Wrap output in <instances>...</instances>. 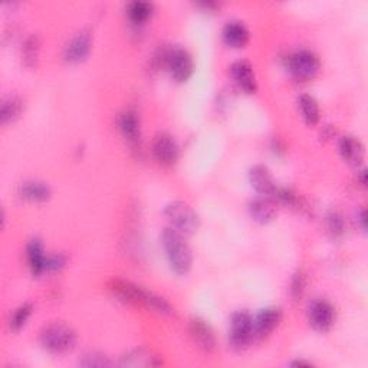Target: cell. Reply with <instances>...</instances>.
<instances>
[{
    "label": "cell",
    "mask_w": 368,
    "mask_h": 368,
    "mask_svg": "<svg viewBox=\"0 0 368 368\" xmlns=\"http://www.w3.org/2000/svg\"><path fill=\"white\" fill-rule=\"evenodd\" d=\"M161 242L170 266L176 273L186 275L193 265V254L186 236L173 228H167L161 235Z\"/></svg>",
    "instance_id": "cell-2"
},
{
    "label": "cell",
    "mask_w": 368,
    "mask_h": 368,
    "mask_svg": "<svg viewBox=\"0 0 368 368\" xmlns=\"http://www.w3.org/2000/svg\"><path fill=\"white\" fill-rule=\"evenodd\" d=\"M282 313L279 308H266L253 318V332L254 336H266L269 335L280 322Z\"/></svg>",
    "instance_id": "cell-15"
},
{
    "label": "cell",
    "mask_w": 368,
    "mask_h": 368,
    "mask_svg": "<svg viewBox=\"0 0 368 368\" xmlns=\"http://www.w3.org/2000/svg\"><path fill=\"white\" fill-rule=\"evenodd\" d=\"M157 357H154L151 353L143 350V348H138L134 350L128 354H125L121 360V365H127V367H153L157 365L158 362L156 361Z\"/></svg>",
    "instance_id": "cell-23"
},
{
    "label": "cell",
    "mask_w": 368,
    "mask_h": 368,
    "mask_svg": "<svg viewBox=\"0 0 368 368\" xmlns=\"http://www.w3.org/2000/svg\"><path fill=\"white\" fill-rule=\"evenodd\" d=\"M249 182L252 187L261 196H272L278 184L265 165H254L249 172Z\"/></svg>",
    "instance_id": "cell-17"
},
{
    "label": "cell",
    "mask_w": 368,
    "mask_h": 368,
    "mask_svg": "<svg viewBox=\"0 0 368 368\" xmlns=\"http://www.w3.org/2000/svg\"><path fill=\"white\" fill-rule=\"evenodd\" d=\"M67 258L61 253H55V254H48V261H46V272H55L60 271L65 266Z\"/></svg>",
    "instance_id": "cell-30"
},
{
    "label": "cell",
    "mask_w": 368,
    "mask_h": 368,
    "mask_svg": "<svg viewBox=\"0 0 368 368\" xmlns=\"http://www.w3.org/2000/svg\"><path fill=\"white\" fill-rule=\"evenodd\" d=\"M23 111V102L19 97H8L0 108V121L4 125L16 121Z\"/></svg>",
    "instance_id": "cell-22"
},
{
    "label": "cell",
    "mask_w": 368,
    "mask_h": 368,
    "mask_svg": "<svg viewBox=\"0 0 368 368\" xmlns=\"http://www.w3.org/2000/svg\"><path fill=\"white\" fill-rule=\"evenodd\" d=\"M39 52H41V41L36 35H32L25 41L22 56H23V62L27 68H35L38 65Z\"/></svg>",
    "instance_id": "cell-25"
},
{
    "label": "cell",
    "mask_w": 368,
    "mask_h": 368,
    "mask_svg": "<svg viewBox=\"0 0 368 368\" xmlns=\"http://www.w3.org/2000/svg\"><path fill=\"white\" fill-rule=\"evenodd\" d=\"M231 75L238 87L246 94H254L258 90V81L254 75L253 67L249 61L240 60L232 64Z\"/></svg>",
    "instance_id": "cell-11"
},
{
    "label": "cell",
    "mask_w": 368,
    "mask_h": 368,
    "mask_svg": "<svg viewBox=\"0 0 368 368\" xmlns=\"http://www.w3.org/2000/svg\"><path fill=\"white\" fill-rule=\"evenodd\" d=\"M309 324L314 329L320 332H327L331 329L335 321V311L334 306L325 299H315L309 305L308 309Z\"/></svg>",
    "instance_id": "cell-9"
},
{
    "label": "cell",
    "mask_w": 368,
    "mask_h": 368,
    "mask_svg": "<svg viewBox=\"0 0 368 368\" xmlns=\"http://www.w3.org/2000/svg\"><path fill=\"white\" fill-rule=\"evenodd\" d=\"M81 365H83V367H108V365H111V361L100 353H90V354L83 355Z\"/></svg>",
    "instance_id": "cell-28"
},
{
    "label": "cell",
    "mask_w": 368,
    "mask_h": 368,
    "mask_svg": "<svg viewBox=\"0 0 368 368\" xmlns=\"http://www.w3.org/2000/svg\"><path fill=\"white\" fill-rule=\"evenodd\" d=\"M39 341L42 347L52 354H65L74 350L76 332L64 322H52L42 329Z\"/></svg>",
    "instance_id": "cell-3"
},
{
    "label": "cell",
    "mask_w": 368,
    "mask_h": 368,
    "mask_svg": "<svg viewBox=\"0 0 368 368\" xmlns=\"http://www.w3.org/2000/svg\"><path fill=\"white\" fill-rule=\"evenodd\" d=\"M292 365L294 367H311V364L305 362V361H295V362H292Z\"/></svg>",
    "instance_id": "cell-32"
},
{
    "label": "cell",
    "mask_w": 368,
    "mask_h": 368,
    "mask_svg": "<svg viewBox=\"0 0 368 368\" xmlns=\"http://www.w3.org/2000/svg\"><path fill=\"white\" fill-rule=\"evenodd\" d=\"M339 153H341L344 161L355 167H358L364 161L365 156L362 143L353 135H347L339 139Z\"/></svg>",
    "instance_id": "cell-18"
},
{
    "label": "cell",
    "mask_w": 368,
    "mask_h": 368,
    "mask_svg": "<svg viewBox=\"0 0 368 368\" xmlns=\"http://www.w3.org/2000/svg\"><path fill=\"white\" fill-rule=\"evenodd\" d=\"M154 6L149 2H131L127 6V15L130 18V20L135 25H143L146 23L151 15H153Z\"/></svg>",
    "instance_id": "cell-24"
},
{
    "label": "cell",
    "mask_w": 368,
    "mask_h": 368,
    "mask_svg": "<svg viewBox=\"0 0 368 368\" xmlns=\"http://www.w3.org/2000/svg\"><path fill=\"white\" fill-rule=\"evenodd\" d=\"M32 305L31 304H25L22 306H19L16 311H15V314L13 317L11 318V328L13 331H19L20 328H23L27 322V320L31 318L32 315Z\"/></svg>",
    "instance_id": "cell-26"
},
{
    "label": "cell",
    "mask_w": 368,
    "mask_h": 368,
    "mask_svg": "<svg viewBox=\"0 0 368 368\" xmlns=\"http://www.w3.org/2000/svg\"><path fill=\"white\" fill-rule=\"evenodd\" d=\"M327 231L332 238L341 236L346 231V222L344 217L338 212H331L327 216Z\"/></svg>",
    "instance_id": "cell-27"
},
{
    "label": "cell",
    "mask_w": 368,
    "mask_h": 368,
    "mask_svg": "<svg viewBox=\"0 0 368 368\" xmlns=\"http://www.w3.org/2000/svg\"><path fill=\"white\" fill-rule=\"evenodd\" d=\"M305 287H306V278L302 272H298L294 275L292 282H291V295L298 299L304 295L305 292Z\"/></svg>",
    "instance_id": "cell-29"
},
{
    "label": "cell",
    "mask_w": 368,
    "mask_h": 368,
    "mask_svg": "<svg viewBox=\"0 0 368 368\" xmlns=\"http://www.w3.org/2000/svg\"><path fill=\"white\" fill-rule=\"evenodd\" d=\"M111 291L124 302L135 304V305L138 304L146 305L157 311V313L160 314H172V306H170V304L164 298L144 289L143 287L132 284V282L130 280H123V279L112 280Z\"/></svg>",
    "instance_id": "cell-1"
},
{
    "label": "cell",
    "mask_w": 368,
    "mask_h": 368,
    "mask_svg": "<svg viewBox=\"0 0 368 368\" xmlns=\"http://www.w3.org/2000/svg\"><path fill=\"white\" fill-rule=\"evenodd\" d=\"M118 127L121 134L124 135V138L128 141V143L137 146L141 139V127H139V118L137 116V112L132 109H127L124 111L120 121H118Z\"/></svg>",
    "instance_id": "cell-20"
},
{
    "label": "cell",
    "mask_w": 368,
    "mask_h": 368,
    "mask_svg": "<svg viewBox=\"0 0 368 368\" xmlns=\"http://www.w3.org/2000/svg\"><path fill=\"white\" fill-rule=\"evenodd\" d=\"M164 216L170 222V228H173L179 233L189 236L199 229V216L193 210V207L184 202H172L165 206Z\"/></svg>",
    "instance_id": "cell-4"
},
{
    "label": "cell",
    "mask_w": 368,
    "mask_h": 368,
    "mask_svg": "<svg viewBox=\"0 0 368 368\" xmlns=\"http://www.w3.org/2000/svg\"><path fill=\"white\" fill-rule=\"evenodd\" d=\"M298 108L301 111V116L308 125H317L320 121V105L317 100L309 95L304 94L298 98Z\"/></svg>",
    "instance_id": "cell-21"
},
{
    "label": "cell",
    "mask_w": 368,
    "mask_h": 368,
    "mask_svg": "<svg viewBox=\"0 0 368 368\" xmlns=\"http://www.w3.org/2000/svg\"><path fill=\"white\" fill-rule=\"evenodd\" d=\"M163 62L176 82H186L193 75V58L183 48H170L168 50H165Z\"/></svg>",
    "instance_id": "cell-6"
},
{
    "label": "cell",
    "mask_w": 368,
    "mask_h": 368,
    "mask_svg": "<svg viewBox=\"0 0 368 368\" xmlns=\"http://www.w3.org/2000/svg\"><path fill=\"white\" fill-rule=\"evenodd\" d=\"M278 202L271 196H259L249 203V213L258 223H269L278 214Z\"/></svg>",
    "instance_id": "cell-13"
},
{
    "label": "cell",
    "mask_w": 368,
    "mask_h": 368,
    "mask_svg": "<svg viewBox=\"0 0 368 368\" xmlns=\"http://www.w3.org/2000/svg\"><path fill=\"white\" fill-rule=\"evenodd\" d=\"M151 151L154 158L165 167H170L176 164V161L179 160V154H180V149L176 138L168 134V132H158L154 139H153V144H151Z\"/></svg>",
    "instance_id": "cell-8"
},
{
    "label": "cell",
    "mask_w": 368,
    "mask_h": 368,
    "mask_svg": "<svg viewBox=\"0 0 368 368\" xmlns=\"http://www.w3.org/2000/svg\"><path fill=\"white\" fill-rule=\"evenodd\" d=\"M222 38H223V42L228 46L240 49L249 43L250 32L243 22L232 20V22L226 23V26L223 27Z\"/></svg>",
    "instance_id": "cell-14"
},
{
    "label": "cell",
    "mask_w": 368,
    "mask_h": 368,
    "mask_svg": "<svg viewBox=\"0 0 368 368\" xmlns=\"http://www.w3.org/2000/svg\"><path fill=\"white\" fill-rule=\"evenodd\" d=\"M288 69L297 81L308 82L313 81L318 75L321 69V62L314 52L308 49H299L289 55Z\"/></svg>",
    "instance_id": "cell-5"
},
{
    "label": "cell",
    "mask_w": 368,
    "mask_h": 368,
    "mask_svg": "<svg viewBox=\"0 0 368 368\" xmlns=\"http://www.w3.org/2000/svg\"><path fill=\"white\" fill-rule=\"evenodd\" d=\"M19 196L23 200H27L31 203H43L50 199L52 189L45 182L29 180L20 184Z\"/></svg>",
    "instance_id": "cell-16"
},
{
    "label": "cell",
    "mask_w": 368,
    "mask_h": 368,
    "mask_svg": "<svg viewBox=\"0 0 368 368\" xmlns=\"http://www.w3.org/2000/svg\"><path fill=\"white\" fill-rule=\"evenodd\" d=\"M254 338L253 332V318L246 311H238L231 318L229 339L231 346L236 350L246 348L252 339Z\"/></svg>",
    "instance_id": "cell-7"
},
{
    "label": "cell",
    "mask_w": 368,
    "mask_h": 368,
    "mask_svg": "<svg viewBox=\"0 0 368 368\" xmlns=\"http://www.w3.org/2000/svg\"><path fill=\"white\" fill-rule=\"evenodd\" d=\"M190 334L194 343L202 350L212 353L216 348V336L212 327L202 318L194 317L190 320Z\"/></svg>",
    "instance_id": "cell-12"
},
{
    "label": "cell",
    "mask_w": 368,
    "mask_h": 368,
    "mask_svg": "<svg viewBox=\"0 0 368 368\" xmlns=\"http://www.w3.org/2000/svg\"><path fill=\"white\" fill-rule=\"evenodd\" d=\"M26 257H27V264L35 276L42 275L46 272V261L48 254L45 253L43 245L39 239H32L26 246Z\"/></svg>",
    "instance_id": "cell-19"
},
{
    "label": "cell",
    "mask_w": 368,
    "mask_h": 368,
    "mask_svg": "<svg viewBox=\"0 0 368 368\" xmlns=\"http://www.w3.org/2000/svg\"><path fill=\"white\" fill-rule=\"evenodd\" d=\"M358 222H360L361 229L365 231L367 229V219H365V210L364 209H361L358 213Z\"/></svg>",
    "instance_id": "cell-31"
},
{
    "label": "cell",
    "mask_w": 368,
    "mask_h": 368,
    "mask_svg": "<svg viewBox=\"0 0 368 368\" xmlns=\"http://www.w3.org/2000/svg\"><path fill=\"white\" fill-rule=\"evenodd\" d=\"M93 48V34L90 29L79 31L65 46V61L71 64H79L88 58Z\"/></svg>",
    "instance_id": "cell-10"
}]
</instances>
